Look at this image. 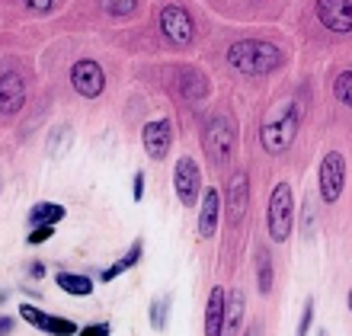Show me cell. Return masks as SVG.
Wrapping results in <instances>:
<instances>
[{"mask_svg":"<svg viewBox=\"0 0 352 336\" xmlns=\"http://www.w3.org/2000/svg\"><path fill=\"white\" fill-rule=\"evenodd\" d=\"M167 314H170V298H157L151 304V327L157 330H167Z\"/></svg>","mask_w":352,"mask_h":336,"instance_id":"cell-22","label":"cell"},{"mask_svg":"<svg viewBox=\"0 0 352 336\" xmlns=\"http://www.w3.org/2000/svg\"><path fill=\"white\" fill-rule=\"evenodd\" d=\"M19 317L26 320V324H32L36 330H42V333H52V336H77V324L67 317H55V314H45V311H38L36 304H19Z\"/></svg>","mask_w":352,"mask_h":336,"instance_id":"cell-7","label":"cell"},{"mask_svg":"<svg viewBox=\"0 0 352 336\" xmlns=\"http://www.w3.org/2000/svg\"><path fill=\"white\" fill-rule=\"evenodd\" d=\"M29 276H32V279H42V276H45V262H29Z\"/></svg>","mask_w":352,"mask_h":336,"instance_id":"cell-30","label":"cell"},{"mask_svg":"<svg viewBox=\"0 0 352 336\" xmlns=\"http://www.w3.org/2000/svg\"><path fill=\"white\" fill-rule=\"evenodd\" d=\"M292 221H295V196H292V186L282 179L269 196V237L276 243H285L292 234Z\"/></svg>","mask_w":352,"mask_h":336,"instance_id":"cell-3","label":"cell"},{"mask_svg":"<svg viewBox=\"0 0 352 336\" xmlns=\"http://www.w3.org/2000/svg\"><path fill=\"white\" fill-rule=\"evenodd\" d=\"M346 183V157L340 150H327L320 160V199L324 202H336Z\"/></svg>","mask_w":352,"mask_h":336,"instance_id":"cell-5","label":"cell"},{"mask_svg":"<svg viewBox=\"0 0 352 336\" xmlns=\"http://www.w3.org/2000/svg\"><path fill=\"white\" fill-rule=\"evenodd\" d=\"M179 93L186 100H202L208 93V77L202 71H195V67H183L179 71Z\"/></svg>","mask_w":352,"mask_h":336,"instance_id":"cell-17","label":"cell"},{"mask_svg":"<svg viewBox=\"0 0 352 336\" xmlns=\"http://www.w3.org/2000/svg\"><path fill=\"white\" fill-rule=\"evenodd\" d=\"M131 199L135 202L144 199V173H135V179H131Z\"/></svg>","mask_w":352,"mask_h":336,"instance_id":"cell-28","label":"cell"},{"mask_svg":"<svg viewBox=\"0 0 352 336\" xmlns=\"http://www.w3.org/2000/svg\"><path fill=\"white\" fill-rule=\"evenodd\" d=\"M256 285H260V295L272 291V256H269L266 247L256 250Z\"/></svg>","mask_w":352,"mask_h":336,"instance_id":"cell-21","label":"cell"},{"mask_svg":"<svg viewBox=\"0 0 352 336\" xmlns=\"http://www.w3.org/2000/svg\"><path fill=\"white\" fill-rule=\"evenodd\" d=\"M71 84L84 100H96L102 93V87H106V74H102V67L96 61L84 58V61H77L71 67Z\"/></svg>","mask_w":352,"mask_h":336,"instance_id":"cell-9","label":"cell"},{"mask_svg":"<svg viewBox=\"0 0 352 336\" xmlns=\"http://www.w3.org/2000/svg\"><path fill=\"white\" fill-rule=\"evenodd\" d=\"M247 205H250V177L243 170H237L228 183V215H231V221H241L247 215Z\"/></svg>","mask_w":352,"mask_h":336,"instance_id":"cell-12","label":"cell"},{"mask_svg":"<svg viewBox=\"0 0 352 336\" xmlns=\"http://www.w3.org/2000/svg\"><path fill=\"white\" fill-rule=\"evenodd\" d=\"M52 10H55V3H26V13H52Z\"/></svg>","mask_w":352,"mask_h":336,"instance_id":"cell-29","label":"cell"},{"mask_svg":"<svg viewBox=\"0 0 352 336\" xmlns=\"http://www.w3.org/2000/svg\"><path fill=\"white\" fill-rule=\"evenodd\" d=\"M112 333V327L102 320V324H87V327H80L77 330V336H109Z\"/></svg>","mask_w":352,"mask_h":336,"instance_id":"cell-27","label":"cell"},{"mask_svg":"<svg viewBox=\"0 0 352 336\" xmlns=\"http://www.w3.org/2000/svg\"><path fill=\"white\" fill-rule=\"evenodd\" d=\"M102 10H106V13H116V16H125V13H135L138 3H135V0H122V3H102Z\"/></svg>","mask_w":352,"mask_h":336,"instance_id":"cell-26","label":"cell"},{"mask_svg":"<svg viewBox=\"0 0 352 336\" xmlns=\"http://www.w3.org/2000/svg\"><path fill=\"white\" fill-rule=\"evenodd\" d=\"M311 327H314V298H307L305 311H301V324H298V333L295 336H307V333H311Z\"/></svg>","mask_w":352,"mask_h":336,"instance_id":"cell-24","label":"cell"},{"mask_svg":"<svg viewBox=\"0 0 352 336\" xmlns=\"http://www.w3.org/2000/svg\"><path fill=\"white\" fill-rule=\"evenodd\" d=\"M243 336H260V327H250V330H247V333H243Z\"/></svg>","mask_w":352,"mask_h":336,"instance_id":"cell-32","label":"cell"},{"mask_svg":"<svg viewBox=\"0 0 352 336\" xmlns=\"http://www.w3.org/2000/svg\"><path fill=\"white\" fill-rule=\"evenodd\" d=\"M52 237H55V227H32L26 240H29V247H38V243L52 240Z\"/></svg>","mask_w":352,"mask_h":336,"instance_id":"cell-25","label":"cell"},{"mask_svg":"<svg viewBox=\"0 0 352 336\" xmlns=\"http://www.w3.org/2000/svg\"><path fill=\"white\" fill-rule=\"evenodd\" d=\"M282 48L272 42H256V38H243L228 48V61H231L241 74H269L282 65Z\"/></svg>","mask_w":352,"mask_h":336,"instance_id":"cell-1","label":"cell"},{"mask_svg":"<svg viewBox=\"0 0 352 336\" xmlns=\"http://www.w3.org/2000/svg\"><path fill=\"white\" fill-rule=\"evenodd\" d=\"M67 215V208L65 205H58V202H36V205L29 208V227H55L58 221H65Z\"/></svg>","mask_w":352,"mask_h":336,"instance_id":"cell-16","label":"cell"},{"mask_svg":"<svg viewBox=\"0 0 352 336\" xmlns=\"http://www.w3.org/2000/svg\"><path fill=\"white\" fill-rule=\"evenodd\" d=\"M218 212H221V196L218 189H205V199L199 202V234L202 237H212L214 227H218Z\"/></svg>","mask_w":352,"mask_h":336,"instance_id":"cell-14","label":"cell"},{"mask_svg":"<svg viewBox=\"0 0 352 336\" xmlns=\"http://www.w3.org/2000/svg\"><path fill=\"white\" fill-rule=\"evenodd\" d=\"M317 16L324 23L327 29H333V32H349L352 29V3L349 0H320L317 3Z\"/></svg>","mask_w":352,"mask_h":336,"instance_id":"cell-11","label":"cell"},{"mask_svg":"<svg viewBox=\"0 0 352 336\" xmlns=\"http://www.w3.org/2000/svg\"><path fill=\"white\" fill-rule=\"evenodd\" d=\"M160 32H164V38L167 42H173V45H189L192 42V16L186 13L183 7H164L160 10Z\"/></svg>","mask_w":352,"mask_h":336,"instance_id":"cell-8","label":"cell"},{"mask_svg":"<svg viewBox=\"0 0 352 336\" xmlns=\"http://www.w3.org/2000/svg\"><path fill=\"white\" fill-rule=\"evenodd\" d=\"M55 285L61 291H67V295H80V298H87L93 291V279L90 276H80V272H58L55 276Z\"/></svg>","mask_w":352,"mask_h":336,"instance_id":"cell-19","label":"cell"},{"mask_svg":"<svg viewBox=\"0 0 352 336\" xmlns=\"http://www.w3.org/2000/svg\"><path fill=\"white\" fill-rule=\"evenodd\" d=\"M205 336H224V289L214 285L205 308Z\"/></svg>","mask_w":352,"mask_h":336,"instance_id":"cell-15","label":"cell"},{"mask_svg":"<svg viewBox=\"0 0 352 336\" xmlns=\"http://www.w3.org/2000/svg\"><path fill=\"white\" fill-rule=\"evenodd\" d=\"M26 103V84L23 77L13 71V74H3L0 77V112L3 115H13L19 112V106Z\"/></svg>","mask_w":352,"mask_h":336,"instance_id":"cell-13","label":"cell"},{"mask_svg":"<svg viewBox=\"0 0 352 336\" xmlns=\"http://www.w3.org/2000/svg\"><path fill=\"white\" fill-rule=\"evenodd\" d=\"M295 131H298V109L295 103H285L278 106L272 115H269L266 122H263V148L269 150V154H282V150H288V144L295 141Z\"/></svg>","mask_w":352,"mask_h":336,"instance_id":"cell-2","label":"cell"},{"mask_svg":"<svg viewBox=\"0 0 352 336\" xmlns=\"http://www.w3.org/2000/svg\"><path fill=\"white\" fill-rule=\"evenodd\" d=\"M202 141H205V150L212 154V160L224 164V160L231 157L234 150V125L228 115H214L202 131Z\"/></svg>","mask_w":352,"mask_h":336,"instance_id":"cell-4","label":"cell"},{"mask_svg":"<svg viewBox=\"0 0 352 336\" xmlns=\"http://www.w3.org/2000/svg\"><path fill=\"white\" fill-rule=\"evenodd\" d=\"M13 330V317H0V336H10Z\"/></svg>","mask_w":352,"mask_h":336,"instance_id":"cell-31","label":"cell"},{"mask_svg":"<svg viewBox=\"0 0 352 336\" xmlns=\"http://www.w3.org/2000/svg\"><path fill=\"white\" fill-rule=\"evenodd\" d=\"M141 253H144V240L138 237V240L131 243V250L125 253V256H122L119 262H112L109 269H102V272H100V282H112V279H119L122 272H129L131 266H135V262L141 260Z\"/></svg>","mask_w":352,"mask_h":336,"instance_id":"cell-20","label":"cell"},{"mask_svg":"<svg viewBox=\"0 0 352 336\" xmlns=\"http://www.w3.org/2000/svg\"><path fill=\"white\" fill-rule=\"evenodd\" d=\"M241 317H243V291L241 289H231V295L224 291V336L237 333Z\"/></svg>","mask_w":352,"mask_h":336,"instance_id":"cell-18","label":"cell"},{"mask_svg":"<svg viewBox=\"0 0 352 336\" xmlns=\"http://www.w3.org/2000/svg\"><path fill=\"white\" fill-rule=\"evenodd\" d=\"M349 84H352V74L349 71H340V74H336V84H333L336 100H340V103H349V96H352Z\"/></svg>","mask_w":352,"mask_h":336,"instance_id":"cell-23","label":"cell"},{"mask_svg":"<svg viewBox=\"0 0 352 336\" xmlns=\"http://www.w3.org/2000/svg\"><path fill=\"white\" fill-rule=\"evenodd\" d=\"M173 189L183 205H195L199 196H202V173H199V164L192 157H179L173 170Z\"/></svg>","mask_w":352,"mask_h":336,"instance_id":"cell-6","label":"cell"},{"mask_svg":"<svg viewBox=\"0 0 352 336\" xmlns=\"http://www.w3.org/2000/svg\"><path fill=\"white\" fill-rule=\"evenodd\" d=\"M141 141H144L148 157L164 160L170 154V144H173V128H170V122L167 119L148 122V125H144V131H141Z\"/></svg>","mask_w":352,"mask_h":336,"instance_id":"cell-10","label":"cell"}]
</instances>
